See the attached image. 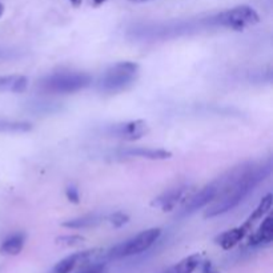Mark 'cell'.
Listing matches in <instances>:
<instances>
[{
	"label": "cell",
	"mask_w": 273,
	"mask_h": 273,
	"mask_svg": "<svg viewBox=\"0 0 273 273\" xmlns=\"http://www.w3.org/2000/svg\"><path fill=\"white\" fill-rule=\"evenodd\" d=\"M212 20L217 26L225 27L234 31H242L247 27L257 24L260 22V16L256 12V9L249 5H237V7L217 13Z\"/></svg>",
	"instance_id": "5"
},
{
	"label": "cell",
	"mask_w": 273,
	"mask_h": 273,
	"mask_svg": "<svg viewBox=\"0 0 273 273\" xmlns=\"http://www.w3.org/2000/svg\"><path fill=\"white\" fill-rule=\"evenodd\" d=\"M108 221L115 228H120V227H123L129 221V216H128L127 213H124V212H115V213L108 216Z\"/></svg>",
	"instance_id": "20"
},
{
	"label": "cell",
	"mask_w": 273,
	"mask_h": 273,
	"mask_svg": "<svg viewBox=\"0 0 273 273\" xmlns=\"http://www.w3.org/2000/svg\"><path fill=\"white\" fill-rule=\"evenodd\" d=\"M201 273H219V271L213 267L211 261H205L201 267Z\"/></svg>",
	"instance_id": "24"
},
{
	"label": "cell",
	"mask_w": 273,
	"mask_h": 273,
	"mask_svg": "<svg viewBox=\"0 0 273 273\" xmlns=\"http://www.w3.org/2000/svg\"><path fill=\"white\" fill-rule=\"evenodd\" d=\"M273 240V217L269 215L263 220L259 229L249 237L248 244L252 247L267 245Z\"/></svg>",
	"instance_id": "11"
},
{
	"label": "cell",
	"mask_w": 273,
	"mask_h": 273,
	"mask_svg": "<svg viewBox=\"0 0 273 273\" xmlns=\"http://www.w3.org/2000/svg\"><path fill=\"white\" fill-rule=\"evenodd\" d=\"M272 201H273V196L271 194L265 195L264 197L261 198V201L259 203V205L255 208V211L252 212V215L247 219L248 223H251L253 224L256 220H260L263 219L264 215H267L269 211H271V208H272Z\"/></svg>",
	"instance_id": "18"
},
{
	"label": "cell",
	"mask_w": 273,
	"mask_h": 273,
	"mask_svg": "<svg viewBox=\"0 0 273 273\" xmlns=\"http://www.w3.org/2000/svg\"><path fill=\"white\" fill-rule=\"evenodd\" d=\"M200 260H201L200 255L195 253L179 261L177 264L172 265L171 268L167 269L164 273H194L200 264Z\"/></svg>",
	"instance_id": "16"
},
{
	"label": "cell",
	"mask_w": 273,
	"mask_h": 273,
	"mask_svg": "<svg viewBox=\"0 0 273 273\" xmlns=\"http://www.w3.org/2000/svg\"><path fill=\"white\" fill-rule=\"evenodd\" d=\"M30 111L35 112V114H52L59 111V106L56 103H32V106L30 107Z\"/></svg>",
	"instance_id": "19"
},
{
	"label": "cell",
	"mask_w": 273,
	"mask_h": 273,
	"mask_svg": "<svg viewBox=\"0 0 273 273\" xmlns=\"http://www.w3.org/2000/svg\"><path fill=\"white\" fill-rule=\"evenodd\" d=\"M92 83V79L85 72H75V71H67V72H55L52 75L45 76L39 83L41 91L47 93H68L79 92L81 89L87 88Z\"/></svg>",
	"instance_id": "2"
},
{
	"label": "cell",
	"mask_w": 273,
	"mask_h": 273,
	"mask_svg": "<svg viewBox=\"0 0 273 273\" xmlns=\"http://www.w3.org/2000/svg\"><path fill=\"white\" fill-rule=\"evenodd\" d=\"M160 236H161L160 228L146 229L136 236H133L132 238L115 245L110 251L108 256L111 259H124L129 256L140 255L143 252L148 251L155 242L159 240Z\"/></svg>",
	"instance_id": "4"
},
{
	"label": "cell",
	"mask_w": 273,
	"mask_h": 273,
	"mask_svg": "<svg viewBox=\"0 0 273 273\" xmlns=\"http://www.w3.org/2000/svg\"><path fill=\"white\" fill-rule=\"evenodd\" d=\"M26 242V234H13L7 237L0 247V252L3 255L16 256L23 251Z\"/></svg>",
	"instance_id": "15"
},
{
	"label": "cell",
	"mask_w": 273,
	"mask_h": 273,
	"mask_svg": "<svg viewBox=\"0 0 273 273\" xmlns=\"http://www.w3.org/2000/svg\"><path fill=\"white\" fill-rule=\"evenodd\" d=\"M252 224L248 223L245 220V223L240 227H236V228L229 229V231H225L221 234H219L216 237V244H219L223 249H231L234 248V245H237L238 242L241 241L242 238L245 237L249 232H251Z\"/></svg>",
	"instance_id": "8"
},
{
	"label": "cell",
	"mask_w": 273,
	"mask_h": 273,
	"mask_svg": "<svg viewBox=\"0 0 273 273\" xmlns=\"http://www.w3.org/2000/svg\"><path fill=\"white\" fill-rule=\"evenodd\" d=\"M269 173L271 163L261 165L242 164L241 167L229 171L225 176L219 179L220 190L215 200L209 204L204 217L212 219L234 209L261 181H264L269 176Z\"/></svg>",
	"instance_id": "1"
},
{
	"label": "cell",
	"mask_w": 273,
	"mask_h": 273,
	"mask_svg": "<svg viewBox=\"0 0 273 273\" xmlns=\"http://www.w3.org/2000/svg\"><path fill=\"white\" fill-rule=\"evenodd\" d=\"M132 3H146V1H151V0H129Z\"/></svg>",
	"instance_id": "28"
},
{
	"label": "cell",
	"mask_w": 273,
	"mask_h": 273,
	"mask_svg": "<svg viewBox=\"0 0 273 273\" xmlns=\"http://www.w3.org/2000/svg\"><path fill=\"white\" fill-rule=\"evenodd\" d=\"M92 251L87 252H79V253H74V255L68 256L66 259H63L57 263L52 269V273H71L75 267L79 264L80 261L88 260L89 257L92 256Z\"/></svg>",
	"instance_id": "12"
},
{
	"label": "cell",
	"mask_w": 273,
	"mask_h": 273,
	"mask_svg": "<svg viewBox=\"0 0 273 273\" xmlns=\"http://www.w3.org/2000/svg\"><path fill=\"white\" fill-rule=\"evenodd\" d=\"M120 155L125 156V157H141V159L148 160H165L172 157V154L169 151L152 150V148H143V147L121 150Z\"/></svg>",
	"instance_id": "10"
},
{
	"label": "cell",
	"mask_w": 273,
	"mask_h": 273,
	"mask_svg": "<svg viewBox=\"0 0 273 273\" xmlns=\"http://www.w3.org/2000/svg\"><path fill=\"white\" fill-rule=\"evenodd\" d=\"M71 4L74 5V7H80L81 3H83V0H68Z\"/></svg>",
	"instance_id": "25"
},
{
	"label": "cell",
	"mask_w": 273,
	"mask_h": 273,
	"mask_svg": "<svg viewBox=\"0 0 273 273\" xmlns=\"http://www.w3.org/2000/svg\"><path fill=\"white\" fill-rule=\"evenodd\" d=\"M32 124L28 121H18V120H0V132L24 133L30 132Z\"/></svg>",
	"instance_id": "17"
},
{
	"label": "cell",
	"mask_w": 273,
	"mask_h": 273,
	"mask_svg": "<svg viewBox=\"0 0 273 273\" xmlns=\"http://www.w3.org/2000/svg\"><path fill=\"white\" fill-rule=\"evenodd\" d=\"M147 132H148V125L144 120H132L127 123L115 124L108 129L111 136L119 137V139L128 141L139 140L143 136H146Z\"/></svg>",
	"instance_id": "7"
},
{
	"label": "cell",
	"mask_w": 273,
	"mask_h": 273,
	"mask_svg": "<svg viewBox=\"0 0 273 273\" xmlns=\"http://www.w3.org/2000/svg\"><path fill=\"white\" fill-rule=\"evenodd\" d=\"M3 13H4V5L0 3V18L3 16Z\"/></svg>",
	"instance_id": "27"
},
{
	"label": "cell",
	"mask_w": 273,
	"mask_h": 273,
	"mask_svg": "<svg viewBox=\"0 0 273 273\" xmlns=\"http://www.w3.org/2000/svg\"><path fill=\"white\" fill-rule=\"evenodd\" d=\"M92 1L95 5H102L103 3H106L107 0H92Z\"/></svg>",
	"instance_id": "26"
},
{
	"label": "cell",
	"mask_w": 273,
	"mask_h": 273,
	"mask_svg": "<svg viewBox=\"0 0 273 273\" xmlns=\"http://www.w3.org/2000/svg\"><path fill=\"white\" fill-rule=\"evenodd\" d=\"M219 190H220V181L219 180L205 185L203 190H200L197 194H195L192 197L188 198V201L185 203V205L183 207V209L179 212L177 216H190V215H192L195 212L200 211V209H203L204 207L209 205L217 196Z\"/></svg>",
	"instance_id": "6"
},
{
	"label": "cell",
	"mask_w": 273,
	"mask_h": 273,
	"mask_svg": "<svg viewBox=\"0 0 273 273\" xmlns=\"http://www.w3.org/2000/svg\"><path fill=\"white\" fill-rule=\"evenodd\" d=\"M66 196H67V200H68V201H71V203H74V204L80 203L79 190L76 188L75 185H68V187H67Z\"/></svg>",
	"instance_id": "22"
},
{
	"label": "cell",
	"mask_w": 273,
	"mask_h": 273,
	"mask_svg": "<svg viewBox=\"0 0 273 273\" xmlns=\"http://www.w3.org/2000/svg\"><path fill=\"white\" fill-rule=\"evenodd\" d=\"M84 241V238L81 236H78V234H72V236H60V237L56 238L57 244L60 245H64V247H75V245H79Z\"/></svg>",
	"instance_id": "21"
},
{
	"label": "cell",
	"mask_w": 273,
	"mask_h": 273,
	"mask_svg": "<svg viewBox=\"0 0 273 273\" xmlns=\"http://www.w3.org/2000/svg\"><path fill=\"white\" fill-rule=\"evenodd\" d=\"M103 217L99 213H89V215H84V216L76 217L72 220H67L63 223L64 228L70 229H87L91 227H96L102 223Z\"/></svg>",
	"instance_id": "14"
},
{
	"label": "cell",
	"mask_w": 273,
	"mask_h": 273,
	"mask_svg": "<svg viewBox=\"0 0 273 273\" xmlns=\"http://www.w3.org/2000/svg\"><path fill=\"white\" fill-rule=\"evenodd\" d=\"M187 190H188L187 185H179V187H175V188H171V190L164 191L163 194L157 196L152 201V207L161 208L164 212L172 211L173 208L176 207L177 203L180 201L181 198L184 197Z\"/></svg>",
	"instance_id": "9"
},
{
	"label": "cell",
	"mask_w": 273,
	"mask_h": 273,
	"mask_svg": "<svg viewBox=\"0 0 273 273\" xmlns=\"http://www.w3.org/2000/svg\"><path fill=\"white\" fill-rule=\"evenodd\" d=\"M78 273H108V269L104 264H92L89 267H85Z\"/></svg>",
	"instance_id": "23"
},
{
	"label": "cell",
	"mask_w": 273,
	"mask_h": 273,
	"mask_svg": "<svg viewBox=\"0 0 273 273\" xmlns=\"http://www.w3.org/2000/svg\"><path fill=\"white\" fill-rule=\"evenodd\" d=\"M139 64L133 62H119L104 71L97 87L103 92L116 93L123 91L136 80Z\"/></svg>",
	"instance_id": "3"
},
{
	"label": "cell",
	"mask_w": 273,
	"mask_h": 273,
	"mask_svg": "<svg viewBox=\"0 0 273 273\" xmlns=\"http://www.w3.org/2000/svg\"><path fill=\"white\" fill-rule=\"evenodd\" d=\"M28 87V79L22 75L0 76V91H11L13 93L24 92Z\"/></svg>",
	"instance_id": "13"
}]
</instances>
